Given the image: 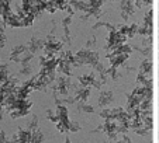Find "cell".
Segmentation results:
<instances>
[{
    "mask_svg": "<svg viewBox=\"0 0 159 143\" xmlns=\"http://www.w3.org/2000/svg\"><path fill=\"white\" fill-rule=\"evenodd\" d=\"M65 143H70V140H69V139H66V142H65Z\"/></svg>",
    "mask_w": 159,
    "mask_h": 143,
    "instance_id": "obj_1",
    "label": "cell"
}]
</instances>
